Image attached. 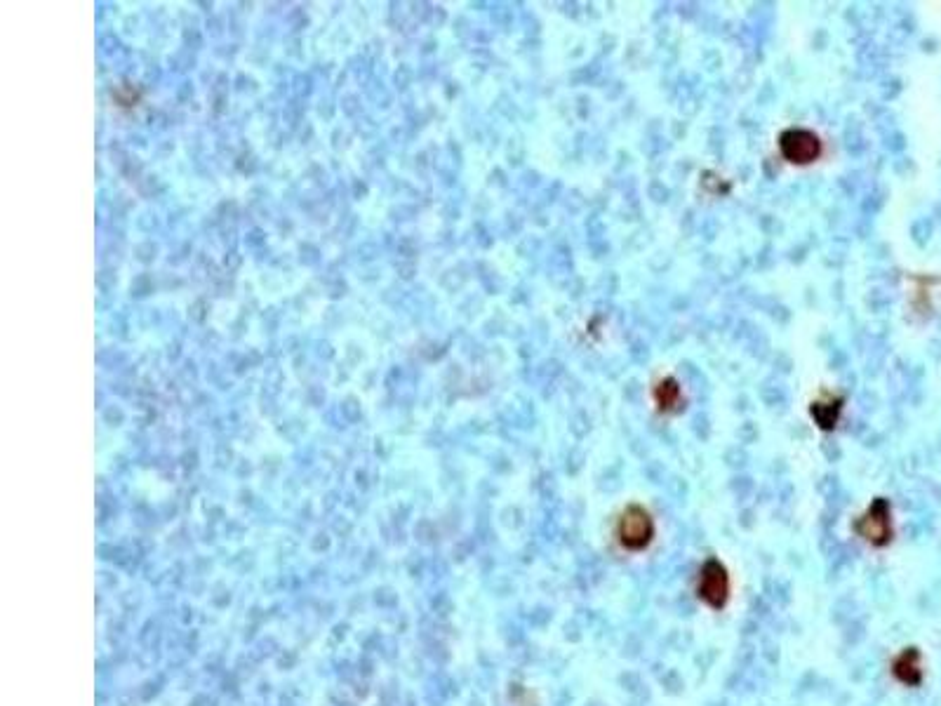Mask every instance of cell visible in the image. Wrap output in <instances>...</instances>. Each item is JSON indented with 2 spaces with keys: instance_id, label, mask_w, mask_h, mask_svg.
Listing matches in <instances>:
<instances>
[{
  "instance_id": "6da1fadb",
  "label": "cell",
  "mask_w": 941,
  "mask_h": 706,
  "mask_svg": "<svg viewBox=\"0 0 941 706\" xmlns=\"http://www.w3.org/2000/svg\"><path fill=\"white\" fill-rule=\"evenodd\" d=\"M654 535H657V525H654V518L645 506L629 504L617 518L615 537L619 546L629 554L645 551L654 542Z\"/></svg>"
},
{
  "instance_id": "7a4b0ae2",
  "label": "cell",
  "mask_w": 941,
  "mask_h": 706,
  "mask_svg": "<svg viewBox=\"0 0 941 706\" xmlns=\"http://www.w3.org/2000/svg\"><path fill=\"white\" fill-rule=\"evenodd\" d=\"M694 594L713 612L727 608L732 596V579L730 572H727V568L718 558H706L702 568H699Z\"/></svg>"
},
{
  "instance_id": "3957f363",
  "label": "cell",
  "mask_w": 941,
  "mask_h": 706,
  "mask_svg": "<svg viewBox=\"0 0 941 706\" xmlns=\"http://www.w3.org/2000/svg\"><path fill=\"white\" fill-rule=\"evenodd\" d=\"M852 530L857 532V537H862L866 544H871L873 549H885L894 537L892 504L887 502L885 497H876L869 504V509L852 523Z\"/></svg>"
},
{
  "instance_id": "277c9868",
  "label": "cell",
  "mask_w": 941,
  "mask_h": 706,
  "mask_svg": "<svg viewBox=\"0 0 941 706\" xmlns=\"http://www.w3.org/2000/svg\"><path fill=\"white\" fill-rule=\"evenodd\" d=\"M779 151L784 161L793 165H810L822 156V139L805 128H789L779 135Z\"/></svg>"
},
{
  "instance_id": "5b68a950",
  "label": "cell",
  "mask_w": 941,
  "mask_h": 706,
  "mask_svg": "<svg viewBox=\"0 0 941 706\" xmlns=\"http://www.w3.org/2000/svg\"><path fill=\"white\" fill-rule=\"evenodd\" d=\"M892 676L906 688H918L923 683V655L918 648H904L894 657Z\"/></svg>"
},
{
  "instance_id": "8992f818",
  "label": "cell",
  "mask_w": 941,
  "mask_h": 706,
  "mask_svg": "<svg viewBox=\"0 0 941 706\" xmlns=\"http://www.w3.org/2000/svg\"><path fill=\"white\" fill-rule=\"evenodd\" d=\"M843 403H845V398H840V396L838 398L829 396V398H822V401H814L812 408H810V415L814 419V424H817L822 431L836 429L840 412H843Z\"/></svg>"
},
{
  "instance_id": "52a82bcc",
  "label": "cell",
  "mask_w": 941,
  "mask_h": 706,
  "mask_svg": "<svg viewBox=\"0 0 941 706\" xmlns=\"http://www.w3.org/2000/svg\"><path fill=\"white\" fill-rule=\"evenodd\" d=\"M654 403H657L659 412H678L683 405V391L680 384L673 377H664L662 382L654 386Z\"/></svg>"
}]
</instances>
